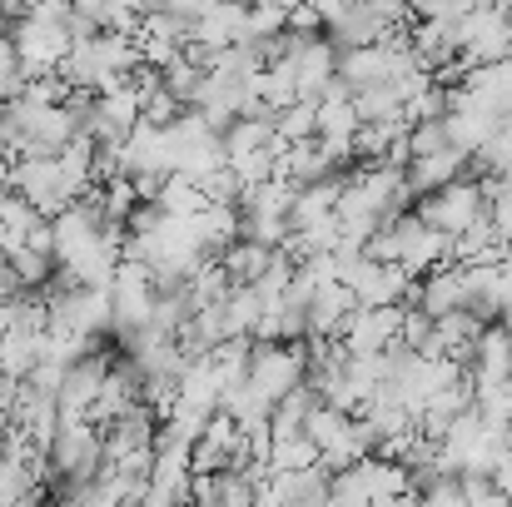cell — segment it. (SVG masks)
Wrapping results in <instances>:
<instances>
[{
    "label": "cell",
    "instance_id": "cell-1",
    "mask_svg": "<svg viewBox=\"0 0 512 507\" xmlns=\"http://www.w3.org/2000/svg\"><path fill=\"white\" fill-rule=\"evenodd\" d=\"M413 189L403 179V169H353L339 184V234L343 244L363 249L383 224H393L398 214H408Z\"/></svg>",
    "mask_w": 512,
    "mask_h": 507
},
{
    "label": "cell",
    "instance_id": "cell-2",
    "mask_svg": "<svg viewBox=\"0 0 512 507\" xmlns=\"http://www.w3.org/2000/svg\"><path fill=\"white\" fill-rule=\"evenodd\" d=\"M135 70H140L135 40H125V35H85V40L70 45V55H65L55 80L70 95H105V90L125 85Z\"/></svg>",
    "mask_w": 512,
    "mask_h": 507
},
{
    "label": "cell",
    "instance_id": "cell-3",
    "mask_svg": "<svg viewBox=\"0 0 512 507\" xmlns=\"http://www.w3.org/2000/svg\"><path fill=\"white\" fill-rule=\"evenodd\" d=\"M15 55H20V75L25 80H45L60 75L75 35H70V5H30V15L10 30Z\"/></svg>",
    "mask_w": 512,
    "mask_h": 507
},
{
    "label": "cell",
    "instance_id": "cell-4",
    "mask_svg": "<svg viewBox=\"0 0 512 507\" xmlns=\"http://www.w3.org/2000/svg\"><path fill=\"white\" fill-rule=\"evenodd\" d=\"M319 10V35L334 45V50H363V45H383V40H393V35H403V25L413 20L403 5H353V0H343V5H314Z\"/></svg>",
    "mask_w": 512,
    "mask_h": 507
},
{
    "label": "cell",
    "instance_id": "cell-5",
    "mask_svg": "<svg viewBox=\"0 0 512 507\" xmlns=\"http://www.w3.org/2000/svg\"><path fill=\"white\" fill-rule=\"evenodd\" d=\"M363 254L378 259V264L403 269L408 279H418V274H433L438 264H448V239L433 234V229H423L413 214H398L393 224H383V229L363 244Z\"/></svg>",
    "mask_w": 512,
    "mask_h": 507
},
{
    "label": "cell",
    "instance_id": "cell-6",
    "mask_svg": "<svg viewBox=\"0 0 512 507\" xmlns=\"http://www.w3.org/2000/svg\"><path fill=\"white\" fill-rule=\"evenodd\" d=\"M100 468H105L100 428L85 423V418H60V428H55V438L45 448V473H50L55 493H70V488L90 483Z\"/></svg>",
    "mask_w": 512,
    "mask_h": 507
},
{
    "label": "cell",
    "instance_id": "cell-7",
    "mask_svg": "<svg viewBox=\"0 0 512 507\" xmlns=\"http://www.w3.org/2000/svg\"><path fill=\"white\" fill-rule=\"evenodd\" d=\"M418 209H413V219L423 224V229H433V234H443L448 244L453 239H463L473 224H483V214H488V204H483V179H473V174H463V179H453V184H443V189H433V194H423V199H413Z\"/></svg>",
    "mask_w": 512,
    "mask_h": 507
},
{
    "label": "cell",
    "instance_id": "cell-8",
    "mask_svg": "<svg viewBox=\"0 0 512 507\" xmlns=\"http://www.w3.org/2000/svg\"><path fill=\"white\" fill-rule=\"evenodd\" d=\"M10 189H15L40 219H55V214L75 209V204L90 194V184L75 179L60 160H15V169H10Z\"/></svg>",
    "mask_w": 512,
    "mask_h": 507
},
{
    "label": "cell",
    "instance_id": "cell-9",
    "mask_svg": "<svg viewBox=\"0 0 512 507\" xmlns=\"http://www.w3.org/2000/svg\"><path fill=\"white\" fill-rule=\"evenodd\" d=\"M155 304H160L155 274H150L145 264L120 259V269H115V279H110V314H115V329H110V334L120 338V348H130L135 338L150 329Z\"/></svg>",
    "mask_w": 512,
    "mask_h": 507
},
{
    "label": "cell",
    "instance_id": "cell-10",
    "mask_svg": "<svg viewBox=\"0 0 512 507\" xmlns=\"http://www.w3.org/2000/svg\"><path fill=\"white\" fill-rule=\"evenodd\" d=\"M458 60H463V70L512 60L508 5H473V10L463 15V25H458Z\"/></svg>",
    "mask_w": 512,
    "mask_h": 507
},
{
    "label": "cell",
    "instance_id": "cell-11",
    "mask_svg": "<svg viewBox=\"0 0 512 507\" xmlns=\"http://www.w3.org/2000/svg\"><path fill=\"white\" fill-rule=\"evenodd\" d=\"M304 348H294V343H254L249 348V373H244V383L274 408L279 398H289L299 383H304Z\"/></svg>",
    "mask_w": 512,
    "mask_h": 507
},
{
    "label": "cell",
    "instance_id": "cell-12",
    "mask_svg": "<svg viewBox=\"0 0 512 507\" xmlns=\"http://www.w3.org/2000/svg\"><path fill=\"white\" fill-rule=\"evenodd\" d=\"M398 329H403V309H353L334 343L348 358H383L388 348H398Z\"/></svg>",
    "mask_w": 512,
    "mask_h": 507
},
{
    "label": "cell",
    "instance_id": "cell-13",
    "mask_svg": "<svg viewBox=\"0 0 512 507\" xmlns=\"http://www.w3.org/2000/svg\"><path fill=\"white\" fill-rule=\"evenodd\" d=\"M408 309H418L423 319H453V314H468V269L458 264H438L433 274H423L413 284V299Z\"/></svg>",
    "mask_w": 512,
    "mask_h": 507
},
{
    "label": "cell",
    "instance_id": "cell-14",
    "mask_svg": "<svg viewBox=\"0 0 512 507\" xmlns=\"http://www.w3.org/2000/svg\"><path fill=\"white\" fill-rule=\"evenodd\" d=\"M110 363H115V353L100 348V353H90V358H80V363L65 368V383H60V393H55L60 418H90V403L100 398V383H105Z\"/></svg>",
    "mask_w": 512,
    "mask_h": 507
},
{
    "label": "cell",
    "instance_id": "cell-15",
    "mask_svg": "<svg viewBox=\"0 0 512 507\" xmlns=\"http://www.w3.org/2000/svg\"><path fill=\"white\" fill-rule=\"evenodd\" d=\"M234 45H249L244 40V5H204L194 30H189V50L219 55V50H234Z\"/></svg>",
    "mask_w": 512,
    "mask_h": 507
},
{
    "label": "cell",
    "instance_id": "cell-16",
    "mask_svg": "<svg viewBox=\"0 0 512 507\" xmlns=\"http://www.w3.org/2000/svg\"><path fill=\"white\" fill-rule=\"evenodd\" d=\"M468 383H508L512 373V329L508 324H483V334L468 348Z\"/></svg>",
    "mask_w": 512,
    "mask_h": 507
},
{
    "label": "cell",
    "instance_id": "cell-17",
    "mask_svg": "<svg viewBox=\"0 0 512 507\" xmlns=\"http://www.w3.org/2000/svg\"><path fill=\"white\" fill-rule=\"evenodd\" d=\"M219 150H224V165H239L249 155H269V150H284V145L274 140V120H234L219 135Z\"/></svg>",
    "mask_w": 512,
    "mask_h": 507
},
{
    "label": "cell",
    "instance_id": "cell-18",
    "mask_svg": "<svg viewBox=\"0 0 512 507\" xmlns=\"http://www.w3.org/2000/svg\"><path fill=\"white\" fill-rule=\"evenodd\" d=\"M463 169H468V155H458V150L448 145V150H438V155H428V160H413V165L403 169V179H408L413 199H423V194H433V189L463 179Z\"/></svg>",
    "mask_w": 512,
    "mask_h": 507
},
{
    "label": "cell",
    "instance_id": "cell-19",
    "mask_svg": "<svg viewBox=\"0 0 512 507\" xmlns=\"http://www.w3.org/2000/svg\"><path fill=\"white\" fill-rule=\"evenodd\" d=\"M274 254L279 249H264V244H249V239H239V244H229L224 249V274H229V284L234 289H254L264 274H269V264H274Z\"/></svg>",
    "mask_w": 512,
    "mask_h": 507
},
{
    "label": "cell",
    "instance_id": "cell-20",
    "mask_svg": "<svg viewBox=\"0 0 512 507\" xmlns=\"http://www.w3.org/2000/svg\"><path fill=\"white\" fill-rule=\"evenodd\" d=\"M249 348H254L249 338H224V343L204 358V363H209V373H214V383H219L224 393L244 383V373H249Z\"/></svg>",
    "mask_w": 512,
    "mask_h": 507
},
{
    "label": "cell",
    "instance_id": "cell-21",
    "mask_svg": "<svg viewBox=\"0 0 512 507\" xmlns=\"http://www.w3.org/2000/svg\"><path fill=\"white\" fill-rule=\"evenodd\" d=\"M155 209H160L165 219H194V214L204 209V194H199L194 179L165 174V184H160V194H155Z\"/></svg>",
    "mask_w": 512,
    "mask_h": 507
},
{
    "label": "cell",
    "instance_id": "cell-22",
    "mask_svg": "<svg viewBox=\"0 0 512 507\" xmlns=\"http://www.w3.org/2000/svg\"><path fill=\"white\" fill-rule=\"evenodd\" d=\"M473 413L488 423V428H508L512 418V383H473Z\"/></svg>",
    "mask_w": 512,
    "mask_h": 507
},
{
    "label": "cell",
    "instance_id": "cell-23",
    "mask_svg": "<svg viewBox=\"0 0 512 507\" xmlns=\"http://www.w3.org/2000/svg\"><path fill=\"white\" fill-rule=\"evenodd\" d=\"M264 468H269V473H309V468H319V453H314L304 438H274Z\"/></svg>",
    "mask_w": 512,
    "mask_h": 507
},
{
    "label": "cell",
    "instance_id": "cell-24",
    "mask_svg": "<svg viewBox=\"0 0 512 507\" xmlns=\"http://www.w3.org/2000/svg\"><path fill=\"white\" fill-rule=\"evenodd\" d=\"M274 140L279 145H309L314 140V105L309 100H294L274 115Z\"/></svg>",
    "mask_w": 512,
    "mask_h": 507
},
{
    "label": "cell",
    "instance_id": "cell-25",
    "mask_svg": "<svg viewBox=\"0 0 512 507\" xmlns=\"http://www.w3.org/2000/svg\"><path fill=\"white\" fill-rule=\"evenodd\" d=\"M199 194H204V204H219V209H239V199H244V184H239V174L229 165L209 169L204 179H199Z\"/></svg>",
    "mask_w": 512,
    "mask_h": 507
},
{
    "label": "cell",
    "instance_id": "cell-26",
    "mask_svg": "<svg viewBox=\"0 0 512 507\" xmlns=\"http://www.w3.org/2000/svg\"><path fill=\"white\" fill-rule=\"evenodd\" d=\"M483 204H488V224L503 234V239H512V179H483Z\"/></svg>",
    "mask_w": 512,
    "mask_h": 507
},
{
    "label": "cell",
    "instance_id": "cell-27",
    "mask_svg": "<svg viewBox=\"0 0 512 507\" xmlns=\"http://www.w3.org/2000/svg\"><path fill=\"white\" fill-rule=\"evenodd\" d=\"M219 498H224V478H214V473L189 478V507H219Z\"/></svg>",
    "mask_w": 512,
    "mask_h": 507
},
{
    "label": "cell",
    "instance_id": "cell-28",
    "mask_svg": "<svg viewBox=\"0 0 512 507\" xmlns=\"http://www.w3.org/2000/svg\"><path fill=\"white\" fill-rule=\"evenodd\" d=\"M254 478L249 473H224V498H219V507H254Z\"/></svg>",
    "mask_w": 512,
    "mask_h": 507
},
{
    "label": "cell",
    "instance_id": "cell-29",
    "mask_svg": "<svg viewBox=\"0 0 512 507\" xmlns=\"http://www.w3.org/2000/svg\"><path fill=\"white\" fill-rule=\"evenodd\" d=\"M15 289H10V264H5V249H0V299H10Z\"/></svg>",
    "mask_w": 512,
    "mask_h": 507
},
{
    "label": "cell",
    "instance_id": "cell-30",
    "mask_svg": "<svg viewBox=\"0 0 512 507\" xmlns=\"http://www.w3.org/2000/svg\"><path fill=\"white\" fill-rule=\"evenodd\" d=\"M503 438H508V448H512V418H508V428H503Z\"/></svg>",
    "mask_w": 512,
    "mask_h": 507
},
{
    "label": "cell",
    "instance_id": "cell-31",
    "mask_svg": "<svg viewBox=\"0 0 512 507\" xmlns=\"http://www.w3.org/2000/svg\"><path fill=\"white\" fill-rule=\"evenodd\" d=\"M508 383H512V373H508Z\"/></svg>",
    "mask_w": 512,
    "mask_h": 507
}]
</instances>
